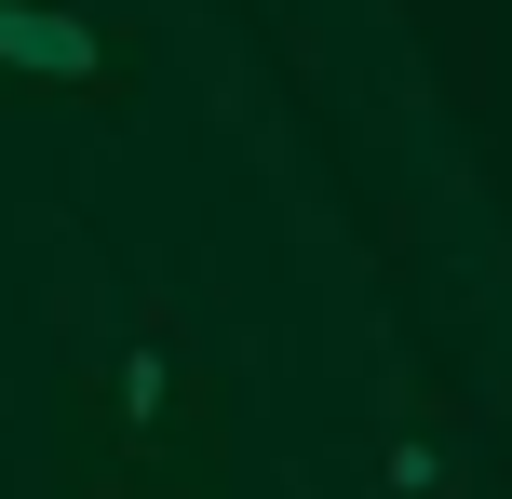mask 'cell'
I'll list each match as a JSON object with an SVG mask.
<instances>
[{
	"instance_id": "6da1fadb",
	"label": "cell",
	"mask_w": 512,
	"mask_h": 499,
	"mask_svg": "<svg viewBox=\"0 0 512 499\" xmlns=\"http://www.w3.org/2000/svg\"><path fill=\"white\" fill-rule=\"evenodd\" d=\"M95 405H108V446H122V473H149V459H176L189 432H203V365L176 351V324H135L122 351H108V378H95Z\"/></svg>"
},
{
	"instance_id": "7a4b0ae2",
	"label": "cell",
	"mask_w": 512,
	"mask_h": 499,
	"mask_svg": "<svg viewBox=\"0 0 512 499\" xmlns=\"http://www.w3.org/2000/svg\"><path fill=\"white\" fill-rule=\"evenodd\" d=\"M0 68H41V81H81V95H122V54H108L81 14H27V0H0Z\"/></svg>"
},
{
	"instance_id": "3957f363",
	"label": "cell",
	"mask_w": 512,
	"mask_h": 499,
	"mask_svg": "<svg viewBox=\"0 0 512 499\" xmlns=\"http://www.w3.org/2000/svg\"><path fill=\"white\" fill-rule=\"evenodd\" d=\"M378 486H391V499H472V473H459V446H445L432 419H405V432H391V446H378Z\"/></svg>"
},
{
	"instance_id": "277c9868",
	"label": "cell",
	"mask_w": 512,
	"mask_h": 499,
	"mask_svg": "<svg viewBox=\"0 0 512 499\" xmlns=\"http://www.w3.org/2000/svg\"><path fill=\"white\" fill-rule=\"evenodd\" d=\"M95 499H176V486H149V473H108V486H95Z\"/></svg>"
}]
</instances>
